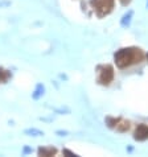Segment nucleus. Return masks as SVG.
Masks as SVG:
<instances>
[{
	"instance_id": "nucleus-1",
	"label": "nucleus",
	"mask_w": 148,
	"mask_h": 157,
	"mask_svg": "<svg viewBox=\"0 0 148 157\" xmlns=\"http://www.w3.org/2000/svg\"><path fill=\"white\" fill-rule=\"evenodd\" d=\"M144 57L143 52L138 48H127V49H120L115 53V63L120 69L128 67L134 63H139Z\"/></svg>"
},
{
	"instance_id": "nucleus-2",
	"label": "nucleus",
	"mask_w": 148,
	"mask_h": 157,
	"mask_svg": "<svg viewBox=\"0 0 148 157\" xmlns=\"http://www.w3.org/2000/svg\"><path fill=\"white\" fill-rule=\"evenodd\" d=\"M95 12L98 16H106L112 11L114 8V0H91Z\"/></svg>"
},
{
	"instance_id": "nucleus-3",
	"label": "nucleus",
	"mask_w": 148,
	"mask_h": 157,
	"mask_svg": "<svg viewBox=\"0 0 148 157\" xmlns=\"http://www.w3.org/2000/svg\"><path fill=\"white\" fill-rule=\"evenodd\" d=\"M99 82L102 85H110L112 79H114V69H112L110 65H106V66H102L99 69V77H98Z\"/></svg>"
},
{
	"instance_id": "nucleus-4",
	"label": "nucleus",
	"mask_w": 148,
	"mask_h": 157,
	"mask_svg": "<svg viewBox=\"0 0 148 157\" xmlns=\"http://www.w3.org/2000/svg\"><path fill=\"white\" fill-rule=\"evenodd\" d=\"M134 137L136 139V140H139V141L147 140V139H148V125H146V124L138 125L136 129H135Z\"/></svg>"
},
{
	"instance_id": "nucleus-5",
	"label": "nucleus",
	"mask_w": 148,
	"mask_h": 157,
	"mask_svg": "<svg viewBox=\"0 0 148 157\" xmlns=\"http://www.w3.org/2000/svg\"><path fill=\"white\" fill-rule=\"evenodd\" d=\"M38 155L40 156H44V157H50L56 155V149L53 147H48V148H40L38 149Z\"/></svg>"
},
{
	"instance_id": "nucleus-6",
	"label": "nucleus",
	"mask_w": 148,
	"mask_h": 157,
	"mask_svg": "<svg viewBox=\"0 0 148 157\" xmlns=\"http://www.w3.org/2000/svg\"><path fill=\"white\" fill-rule=\"evenodd\" d=\"M44 91H45V87H44V85L38 83V85L36 86V90H34V93L32 94L33 99H38V98H41L42 95H44Z\"/></svg>"
},
{
	"instance_id": "nucleus-7",
	"label": "nucleus",
	"mask_w": 148,
	"mask_h": 157,
	"mask_svg": "<svg viewBox=\"0 0 148 157\" xmlns=\"http://www.w3.org/2000/svg\"><path fill=\"white\" fill-rule=\"evenodd\" d=\"M25 135H28V136H42L44 132L40 129H36V128H29V129H25L24 131Z\"/></svg>"
},
{
	"instance_id": "nucleus-8",
	"label": "nucleus",
	"mask_w": 148,
	"mask_h": 157,
	"mask_svg": "<svg viewBox=\"0 0 148 157\" xmlns=\"http://www.w3.org/2000/svg\"><path fill=\"white\" fill-rule=\"evenodd\" d=\"M11 77V74L6 70H0V82H6L8 78Z\"/></svg>"
},
{
	"instance_id": "nucleus-9",
	"label": "nucleus",
	"mask_w": 148,
	"mask_h": 157,
	"mask_svg": "<svg viewBox=\"0 0 148 157\" xmlns=\"http://www.w3.org/2000/svg\"><path fill=\"white\" fill-rule=\"evenodd\" d=\"M64 153H66V155H69V156H76L74 153H72L70 151H64Z\"/></svg>"
},
{
	"instance_id": "nucleus-10",
	"label": "nucleus",
	"mask_w": 148,
	"mask_h": 157,
	"mask_svg": "<svg viewBox=\"0 0 148 157\" xmlns=\"http://www.w3.org/2000/svg\"><path fill=\"white\" fill-rule=\"evenodd\" d=\"M122 2V4H127V3H130V0H120Z\"/></svg>"
},
{
	"instance_id": "nucleus-11",
	"label": "nucleus",
	"mask_w": 148,
	"mask_h": 157,
	"mask_svg": "<svg viewBox=\"0 0 148 157\" xmlns=\"http://www.w3.org/2000/svg\"><path fill=\"white\" fill-rule=\"evenodd\" d=\"M147 58H148V56H147Z\"/></svg>"
}]
</instances>
